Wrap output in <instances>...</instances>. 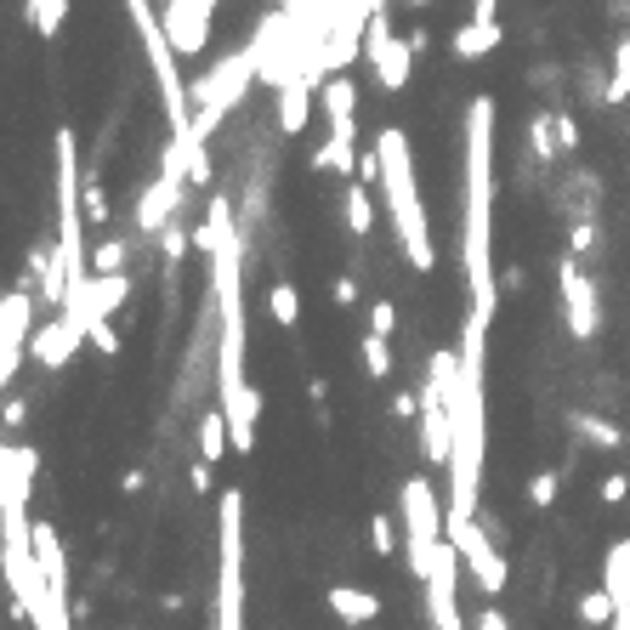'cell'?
Masks as SVG:
<instances>
[{
  "label": "cell",
  "instance_id": "2e32d148",
  "mask_svg": "<svg viewBox=\"0 0 630 630\" xmlns=\"http://www.w3.org/2000/svg\"><path fill=\"white\" fill-rule=\"evenodd\" d=\"M80 341H86V336H80V329L57 313L52 324H41V329H35L29 352H35V363H46V370H63V363H69V358L80 352Z\"/></svg>",
  "mask_w": 630,
  "mask_h": 630
},
{
  "label": "cell",
  "instance_id": "3957f363",
  "mask_svg": "<svg viewBox=\"0 0 630 630\" xmlns=\"http://www.w3.org/2000/svg\"><path fill=\"white\" fill-rule=\"evenodd\" d=\"M381 193H386V211H392V227H397V245H404L409 268L415 273H432L438 268V245H432V227H426V211H420V193H415V154H409V137L397 125H381Z\"/></svg>",
  "mask_w": 630,
  "mask_h": 630
},
{
  "label": "cell",
  "instance_id": "d4e9b609",
  "mask_svg": "<svg viewBox=\"0 0 630 630\" xmlns=\"http://www.w3.org/2000/svg\"><path fill=\"white\" fill-rule=\"evenodd\" d=\"M569 426L585 438V443H596V449H619L625 443V432L614 420H603V415H569Z\"/></svg>",
  "mask_w": 630,
  "mask_h": 630
},
{
  "label": "cell",
  "instance_id": "f1b7e54d",
  "mask_svg": "<svg viewBox=\"0 0 630 630\" xmlns=\"http://www.w3.org/2000/svg\"><path fill=\"white\" fill-rule=\"evenodd\" d=\"M125 256H131L125 239H103L91 250V273H125Z\"/></svg>",
  "mask_w": 630,
  "mask_h": 630
},
{
  "label": "cell",
  "instance_id": "7402d4cb",
  "mask_svg": "<svg viewBox=\"0 0 630 630\" xmlns=\"http://www.w3.org/2000/svg\"><path fill=\"white\" fill-rule=\"evenodd\" d=\"M23 18H29V29H35L41 41H57L63 18H69V0H23Z\"/></svg>",
  "mask_w": 630,
  "mask_h": 630
},
{
  "label": "cell",
  "instance_id": "d6a6232c",
  "mask_svg": "<svg viewBox=\"0 0 630 630\" xmlns=\"http://www.w3.org/2000/svg\"><path fill=\"white\" fill-rule=\"evenodd\" d=\"M569 250H574V256H590V250H596V222H590V216H580V222L569 227Z\"/></svg>",
  "mask_w": 630,
  "mask_h": 630
},
{
  "label": "cell",
  "instance_id": "8d00e7d4",
  "mask_svg": "<svg viewBox=\"0 0 630 630\" xmlns=\"http://www.w3.org/2000/svg\"><path fill=\"white\" fill-rule=\"evenodd\" d=\"M91 347H97V352H109V358L120 352V336H114V324H109V318H103V324L91 329Z\"/></svg>",
  "mask_w": 630,
  "mask_h": 630
},
{
  "label": "cell",
  "instance_id": "4fadbf2b",
  "mask_svg": "<svg viewBox=\"0 0 630 630\" xmlns=\"http://www.w3.org/2000/svg\"><path fill=\"white\" fill-rule=\"evenodd\" d=\"M449 540L460 545V556H466V569L477 574V585L488 590V596H500L506 590V556L494 551V540H488V528L472 517V522H454L449 528Z\"/></svg>",
  "mask_w": 630,
  "mask_h": 630
},
{
  "label": "cell",
  "instance_id": "f546056e",
  "mask_svg": "<svg viewBox=\"0 0 630 630\" xmlns=\"http://www.w3.org/2000/svg\"><path fill=\"white\" fill-rule=\"evenodd\" d=\"M188 245H193V234H188L182 222H165V227H159V250H165V261H171V268L188 256Z\"/></svg>",
  "mask_w": 630,
  "mask_h": 630
},
{
  "label": "cell",
  "instance_id": "277c9868",
  "mask_svg": "<svg viewBox=\"0 0 630 630\" xmlns=\"http://www.w3.org/2000/svg\"><path fill=\"white\" fill-rule=\"evenodd\" d=\"M216 630H245V494L216 500Z\"/></svg>",
  "mask_w": 630,
  "mask_h": 630
},
{
  "label": "cell",
  "instance_id": "8992f818",
  "mask_svg": "<svg viewBox=\"0 0 630 630\" xmlns=\"http://www.w3.org/2000/svg\"><path fill=\"white\" fill-rule=\"evenodd\" d=\"M397 506H404V528H409V574L426 580L432 574V551L449 540V511L426 477H409L404 494H397Z\"/></svg>",
  "mask_w": 630,
  "mask_h": 630
},
{
  "label": "cell",
  "instance_id": "e575fe53",
  "mask_svg": "<svg viewBox=\"0 0 630 630\" xmlns=\"http://www.w3.org/2000/svg\"><path fill=\"white\" fill-rule=\"evenodd\" d=\"M596 494H603V500H608V506H619V500H625V494H630V477H625V472H608L603 483H596Z\"/></svg>",
  "mask_w": 630,
  "mask_h": 630
},
{
  "label": "cell",
  "instance_id": "836d02e7",
  "mask_svg": "<svg viewBox=\"0 0 630 630\" xmlns=\"http://www.w3.org/2000/svg\"><path fill=\"white\" fill-rule=\"evenodd\" d=\"M556 143H562V154H574V148H580V120H574V114H562V109H556Z\"/></svg>",
  "mask_w": 630,
  "mask_h": 630
},
{
  "label": "cell",
  "instance_id": "cb8c5ba5",
  "mask_svg": "<svg viewBox=\"0 0 630 630\" xmlns=\"http://www.w3.org/2000/svg\"><path fill=\"white\" fill-rule=\"evenodd\" d=\"M386 341H392V336H375V329H363V341H358L370 381H392V347H386Z\"/></svg>",
  "mask_w": 630,
  "mask_h": 630
},
{
  "label": "cell",
  "instance_id": "ba28073f",
  "mask_svg": "<svg viewBox=\"0 0 630 630\" xmlns=\"http://www.w3.org/2000/svg\"><path fill=\"white\" fill-rule=\"evenodd\" d=\"M363 57H370V69H375L381 91H404L409 75H415V41H397V35H392L386 7L370 18V35H363Z\"/></svg>",
  "mask_w": 630,
  "mask_h": 630
},
{
  "label": "cell",
  "instance_id": "7a4b0ae2",
  "mask_svg": "<svg viewBox=\"0 0 630 630\" xmlns=\"http://www.w3.org/2000/svg\"><path fill=\"white\" fill-rule=\"evenodd\" d=\"M279 41H284V12H273L268 23L256 29V41H250V46H239L234 57H222L216 69L193 86V131H188V143H193V148H199V143H211V131L239 109V97L250 91V80L268 75V63H273Z\"/></svg>",
  "mask_w": 630,
  "mask_h": 630
},
{
  "label": "cell",
  "instance_id": "5b68a950",
  "mask_svg": "<svg viewBox=\"0 0 630 630\" xmlns=\"http://www.w3.org/2000/svg\"><path fill=\"white\" fill-rule=\"evenodd\" d=\"M125 12H131V29H137V41H143V52L154 63L159 109H165V120H171V137H188L193 131V86L177 69V46H171V35H165V18L148 7V0H125Z\"/></svg>",
  "mask_w": 630,
  "mask_h": 630
},
{
  "label": "cell",
  "instance_id": "d590c367",
  "mask_svg": "<svg viewBox=\"0 0 630 630\" xmlns=\"http://www.w3.org/2000/svg\"><path fill=\"white\" fill-rule=\"evenodd\" d=\"M370 329H375V336H392V329H397V307H392V302H375V307H370Z\"/></svg>",
  "mask_w": 630,
  "mask_h": 630
},
{
  "label": "cell",
  "instance_id": "d6986e66",
  "mask_svg": "<svg viewBox=\"0 0 630 630\" xmlns=\"http://www.w3.org/2000/svg\"><path fill=\"white\" fill-rule=\"evenodd\" d=\"M329 614H336L341 625H370L381 614V596L375 590H363V585H329Z\"/></svg>",
  "mask_w": 630,
  "mask_h": 630
},
{
  "label": "cell",
  "instance_id": "9c48e42d",
  "mask_svg": "<svg viewBox=\"0 0 630 630\" xmlns=\"http://www.w3.org/2000/svg\"><path fill=\"white\" fill-rule=\"evenodd\" d=\"M35 341V295L29 290H7L0 295V386L12 392L18 370H23V347Z\"/></svg>",
  "mask_w": 630,
  "mask_h": 630
},
{
  "label": "cell",
  "instance_id": "9a60e30c",
  "mask_svg": "<svg viewBox=\"0 0 630 630\" xmlns=\"http://www.w3.org/2000/svg\"><path fill=\"white\" fill-rule=\"evenodd\" d=\"M318 103H324V114H329V137L358 143V86H352L347 69L329 75V80L318 86Z\"/></svg>",
  "mask_w": 630,
  "mask_h": 630
},
{
  "label": "cell",
  "instance_id": "60d3db41",
  "mask_svg": "<svg viewBox=\"0 0 630 630\" xmlns=\"http://www.w3.org/2000/svg\"><path fill=\"white\" fill-rule=\"evenodd\" d=\"M500 284H511V290H522V284H528V273H522V268H506V273H500Z\"/></svg>",
  "mask_w": 630,
  "mask_h": 630
},
{
  "label": "cell",
  "instance_id": "4dcf8cb0",
  "mask_svg": "<svg viewBox=\"0 0 630 630\" xmlns=\"http://www.w3.org/2000/svg\"><path fill=\"white\" fill-rule=\"evenodd\" d=\"M556 488H562V472H540L535 483H528V506L551 511V506H556Z\"/></svg>",
  "mask_w": 630,
  "mask_h": 630
},
{
  "label": "cell",
  "instance_id": "6da1fadb",
  "mask_svg": "<svg viewBox=\"0 0 630 630\" xmlns=\"http://www.w3.org/2000/svg\"><path fill=\"white\" fill-rule=\"evenodd\" d=\"M466 290H472V318L494 324L500 279H494V97H472L466 109Z\"/></svg>",
  "mask_w": 630,
  "mask_h": 630
},
{
  "label": "cell",
  "instance_id": "74e56055",
  "mask_svg": "<svg viewBox=\"0 0 630 630\" xmlns=\"http://www.w3.org/2000/svg\"><path fill=\"white\" fill-rule=\"evenodd\" d=\"M188 483H193V494H211V483H216V460H199V466L188 472Z\"/></svg>",
  "mask_w": 630,
  "mask_h": 630
},
{
  "label": "cell",
  "instance_id": "8fae6325",
  "mask_svg": "<svg viewBox=\"0 0 630 630\" xmlns=\"http://www.w3.org/2000/svg\"><path fill=\"white\" fill-rule=\"evenodd\" d=\"M556 279H562V307H569V336H574V341H590L596 329H603V302H596V284L585 279V268H580L574 250L562 256Z\"/></svg>",
  "mask_w": 630,
  "mask_h": 630
},
{
  "label": "cell",
  "instance_id": "4316f807",
  "mask_svg": "<svg viewBox=\"0 0 630 630\" xmlns=\"http://www.w3.org/2000/svg\"><path fill=\"white\" fill-rule=\"evenodd\" d=\"M268 313H273V324H284V329H295V318H302V290H295V284H273L268 290Z\"/></svg>",
  "mask_w": 630,
  "mask_h": 630
},
{
  "label": "cell",
  "instance_id": "30bf717a",
  "mask_svg": "<svg viewBox=\"0 0 630 630\" xmlns=\"http://www.w3.org/2000/svg\"><path fill=\"white\" fill-rule=\"evenodd\" d=\"M125 295H131V279H125V273H91V279H86V284H80V290H75L57 313L69 318V324L80 329V336L91 341V329L103 324V318L125 302Z\"/></svg>",
  "mask_w": 630,
  "mask_h": 630
},
{
  "label": "cell",
  "instance_id": "1f68e13d",
  "mask_svg": "<svg viewBox=\"0 0 630 630\" xmlns=\"http://www.w3.org/2000/svg\"><path fill=\"white\" fill-rule=\"evenodd\" d=\"M370 545L381 551V556H392L397 551V528H392V517L381 511V517H370Z\"/></svg>",
  "mask_w": 630,
  "mask_h": 630
},
{
  "label": "cell",
  "instance_id": "7c38bea8",
  "mask_svg": "<svg viewBox=\"0 0 630 630\" xmlns=\"http://www.w3.org/2000/svg\"><path fill=\"white\" fill-rule=\"evenodd\" d=\"M420 454L438 460V466H449V454H454V409H449V392L432 375L420 386Z\"/></svg>",
  "mask_w": 630,
  "mask_h": 630
},
{
  "label": "cell",
  "instance_id": "83f0119b",
  "mask_svg": "<svg viewBox=\"0 0 630 630\" xmlns=\"http://www.w3.org/2000/svg\"><path fill=\"white\" fill-rule=\"evenodd\" d=\"M580 619H585V625H608V619H619L614 590H608V585H603V590H585V596H580Z\"/></svg>",
  "mask_w": 630,
  "mask_h": 630
},
{
  "label": "cell",
  "instance_id": "f35d334b",
  "mask_svg": "<svg viewBox=\"0 0 630 630\" xmlns=\"http://www.w3.org/2000/svg\"><path fill=\"white\" fill-rule=\"evenodd\" d=\"M329 302H336V307H352V302H358V284H352V279H336V284H329Z\"/></svg>",
  "mask_w": 630,
  "mask_h": 630
},
{
  "label": "cell",
  "instance_id": "52a82bcc",
  "mask_svg": "<svg viewBox=\"0 0 630 630\" xmlns=\"http://www.w3.org/2000/svg\"><path fill=\"white\" fill-rule=\"evenodd\" d=\"M460 545L454 540H443L438 551H432V574L420 580V590H426V619H432V630H466V619H460Z\"/></svg>",
  "mask_w": 630,
  "mask_h": 630
},
{
  "label": "cell",
  "instance_id": "44dd1931",
  "mask_svg": "<svg viewBox=\"0 0 630 630\" xmlns=\"http://www.w3.org/2000/svg\"><path fill=\"white\" fill-rule=\"evenodd\" d=\"M227 449H234V426H227V409H222V404L199 409V454H205V460H222Z\"/></svg>",
  "mask_w": 630,
  "mask_h": 630
},
{
  "label": "cell",
  "instance_id": "ab89813d",
  "mask_svg": "<svg viewBox=\"0 0 630 630\" xmlns=\"http://www.w3.org/2000/svg\"><path fill=\"white\" fill-rule=\"evenodd\" d=\"M472 630H511V625H506V614H500V608H483Z\"/></svg>",
  "mask_w": 630,
  "mask_h": 630
},
{
  "label": "cell",
  "instance_id": "e0dca14e",
  "mask_svg": "<svg viewBox=\"0 0 630 630\" xmlns=\"http://www.w3.org/2000/svg\"><path fill=\"white\" fill-rule=\"evenodd\" d=\"M506 41V29H500V18H472V23H460L454 29V41H449V52L460 57V63H477V57H488L494 46Z\"/></svg>",
  "mask_w": 630,
  "mask_h": 630
},
{
  "label": "cell",
  "instance_id": "b9f144b4",
  "mask_svg": "<svg viewBox=\"0 0 630 630\" xmlns=\"http://www.w3.org/2000/svg\"><path fill=\"white\" fill-rule=\"evenodd\" d=\"M211 7H222V0H211Z\"/></svg>",
  "mask_w": 630,
  "mask_h": 630
},
{
  "label": "cell",
  "instance_id": "603a6c76",
  "mask_svg": "<svg viewBox=\"0 0 630 630\" xmlns=\"http://www.w3.org/2000/svg\"><path fill=\"white\" fill-rule=\"evenodd\" d=\"M341 199H347V227L363 239V234L375 227V199H370V182H363V177H358V182H347V193H341Z\"/></svg>",
  "mask_w": 630,
  "mask_h": 630
},
{
  "label": "cell",
  "instance_id": "ac0fdd59",
  "mask_svg": "<svg viewBox=\"0 0 630 630\" xmlns=\"http://www.w3.org/2000/svg\"><path fill=\"white\" fill-rule=\"evenodd\" d=\"M35 556H41V574H46L52 596H57V603H69V556H63L52 522H35Z\"/></svg>",
  "mask_w": 630,
  "mask_h": 630
},
{
  "label": "cell",
  "instance_id": "ffe728a7",
  "mask_svg": "<svg viewBox=\"0 0 630 630\" xmlns=\"http://www.w3.org/2000/svg\"><path fill=\"white\" fill-rule=\"evenodd\" d=\"M307 120H313V80L279 86V131H284V137H302Z\"/></svg>",
  "mask_w": 630,
  "mask_h": 630
},
{
  "label": "cell",
  "instance_id": "484cf974",
  "mask_svg": "<svg viewBox=\"0 0 630 630\" xmlns=\"http://www.w3.org/2000/svg\"><path fill=\"white\" fill-rule=\"evenodd\" d=\"M528 154H535V159H556L562 154V143H556V109L535 114V125H528Z\"/></svg>",
  "mask_w": 630,
  "mask_h": 630
},
{
  "label": "cell",
  "instance_id": "5bb4252c",
  "mask_svg": "<svg viewBox=\"0 0 630 630\" xmlns=\"http://www.w3.org/2000/svg\"><path fill=\"white\" fill-rule=\"evenodd\" d=\"M211 0H165V35H171V46H177V57H199L205 52V41H211Z\"/></svg>",
  "mask_w": 630,
  "mask_h": 630
}]
</instances>
